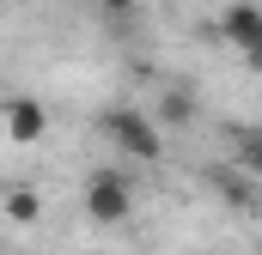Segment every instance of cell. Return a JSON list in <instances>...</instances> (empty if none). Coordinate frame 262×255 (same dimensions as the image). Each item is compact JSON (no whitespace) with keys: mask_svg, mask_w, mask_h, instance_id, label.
Wrapping results in <instances>:
<instances>
[{"mask_svg":"<svg viewBox=\"0 0 262 255\" xmlns=\"http://www.w3.org/2000/svg\"><path fill=\"white\" fill-rule=\"evenodd\" d=\"M220 37L244 55L250 73H262V6L256 0H232V6L220 12Z\"/></svg>","mask_w":262,"mask_h":255,"instance_id":"cell-3","label":"cell"},{"mask_svg":"<svg viewBox=\"0 0 262 255\" xmlns=\"http://www.w3.org/2000/svg\"><path fill=\"white\" fill-rule=\"evenodd\" d=\"M232 152H238L244 176H250V170H262V128H232Z\"/></svg>","mask_w":262,"mask_h":255,"instance_id":"cell-7","label":"cell"},{"mask_svg":"<svg viewBox=\"0 0 262 255\" xmlns=\"http://www.w3.org/2000/svg\"><path fill=\"white\" fill-rule=\"evenodd\" d=\"M98 128H104V140H110L116 152H128V158H140V164H152V158L165 152L159 122H152L146 110H134V104H110V110L98 116Z\"/></svg>","mask_w":262,"mask_h":255,"instance_id":"cell-1","label":"cell"},{"mask_svg":"<svg viewBox=\"0 0 262 255\" xmlns=\"http://www.w3.org/2000/svg\"><path fill=\"white\" fill-rule=\"evenodd\" d=\"M0 128H6V140H12V146H37V140L49 134V110H43L37 97H25V91H18V97H6V104H0Z\"/></svg>","mask_w":262,"mask_h":255,"instance_id":"cell-4","label":"cell"},{"mask_svg":"<svg viewBox=\"0 0 262 255\" xmlns=\"http://www.w3.org/2000/svg\"><path fill=\"white\" fill-rule=\"evenodd\" d=\"M207 183H213V189L226 194L232 207H244V213H256V207H262V194H256V183H250L244 170H232V164H213V170H207Z\"/></svg>","mask_w":262,"mask_h":255,"instance_id":"cell-6","label":"cell"},{"mask_svg":"<svg viewBox=\"0 0 262 255\" xmlns=\"http://www.w3.org/2000/svg\"><path fill=\"white\" fill-rule=\"evenodd\" d=\"M6 219H12V225H31V219H37V194H31V189H12V194H6Z\"/></svg>","mask_w":262,"mask_h":255,"instance_id":"cell-8","label":"cell"},{"mask_svg":"<svg viewBox=\"0 0 262 255\" xmlns=\"http://www.w3.org/2000/svg\"><path fill=\"white\" fill-rule=\"evenodd\" d=\"M85 213H92V225H122L134 213V183L122 170H92L85 176Z\"/></svg>","mask_w":262,"mask_h":255,"instance_id":"cell-2","label":"cell"},{"mask_svg":"<svg viewBox=\"0 0 262 255\" xmlns=\"http://www.w3.org/2000/svg\"><path fill=\"white\" fill-rule=\"evenodd\" d=\"M195 110H201L195 85H189V79H177V85H165V97H159V116H152V122H159V128H189V122H195Z\"/></svg>","mask_w":262,"mask_h":255,"instance_id":"cell-5","label":"cell"},{"mask_svg":"<svg viewBox=\"0 0 262 255\" xmlns=\"http://www.w3.org/2000/svg\"><path fill=\"white\" fill-rule=\"evenodd\" d=\"M140 0H98V12H110V18H128Z\"/></svg>","mask_w":262,"mask_h":255,"instance_id":"cell-9","label":"cell"}]
</instances>
